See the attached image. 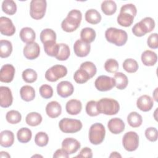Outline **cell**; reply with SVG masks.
<instances>
[{
    "mask_svg": "<svg viewBox=\"0 0 158 158\" xmlns=\"http://www.w3.org/2000/svg\"><path fill=\"white\" fill-rule=\"evenodd\" d=\"M15 70L11 64H5L2 66L0 70V81L9 83L11 82L14 77Z\"/></svg>",
    "mask_w": 158,
    "mask_h": 158,
    "instance_id": "cell-12",
    "label": "cell"
},
{
    "mask_svg": "<svg viewBox=\"0 0 158 158\" xmlns=\"http://www.w3.org/2000/svg\"><path fill=\"white\" fill-rule=\"evenodd\" d=\"M19 36L21 40L27 44L34 42L36 38L35 31L30 27L22 28L20 31Z\"/></svg>",
    "mask_w": 158,
    "mask_h": 158,
    "instance_id": "cell-22",
    "label": "cell"
},
{
    "mask_svg": "<svg viewBox=\"0 0 158 158\" xmlns=\"http://www.w3.org/2000/svg\"><path fill=\"white\" fill-rule=\"evenodd\" d=\"M105 37L108 42L117 46H123L128 40V35L125 30L114 27H110L106 30Z\"/></svg>",
    "mask_w": 158,
    "mask_h": 158,
    "instance_id": "cell-2",
    "label": "cell"
},
{
    "mask_svg": "<svg viewBox=\"0 0 158 158\" xmlns=\"http://www.w3.org/2000/svg\"><path fill=\"white\" fill-rule=\"evenodd\" d=\"M67 74V68L62 65H54L48 69L45 73V78L51 82H55Z\"/></svg>",
    "mask_w": 158,
    "mask_h": 158,
    "instance_id": "cell-7",
    "label": "cell"
},
{
    "mask_svg": "<svg viewBox=\"0 0 158 158\" xmlns=\"http://www.w3.org/2000/svg\"><path fill=\"white\" fill-rule=\"evenodd\" d=\"M44 52L47 55L51 57H56L59 52V45L56 41H48L43 44Z\"/></svg>",
    "mask_w": 158,
    "mask_h": 158,
    "instance_id": "cell-34",
    "label": "cell"
},
{
    "mask_svg": "<svg viewBox=\"0 0 158 158\" xmlns=\"http://www.w3.org/2000/svg\"><path fill=\"white\" fill-rule=\"evenodd\" d=\"M6 118L9 123L17 124L21 121L22 115L19 111L11 110L7 112L6 115Z\"/></svg>",
    "mask_w": 158,
    "mask_h": 158,
    "instance_id": "cell-42",
    "label": "cell"
},
{
    "mask_svg": "<svg viewBox=\"0 0 158 158\" xmlns=\"http://www.w3.org/2000/svg\"><path fill=\"white\" fill-rule=\"evenodd\" d=\"M12 52V45L10 41L6 40L0 41V57L1 58L8 57Z\"/></svg>",
    "mask_w": 158,
    "mask_h": 158,
    "instance_id": "cell-30",
    "label": "cell"
},
{
    "mask_svg": "<svg viewBox=\"0 0 158 158\" xmlns=\"http://www.w3.org/2000/svg\"><path fill=\"white\" fill-rule=\"evenodd\" d=\"M40 94L44 99H49L53 95V89L48 85L44 84L41 85L39 89Z\"/></svg>",
    "mask_w": 158,
    "mask_h": 158,
    "instance_id": "cell-47",
    "label": "cell"
},
{
    "mask_svg": "<svg viewBox=\"0 0 158 158\" xmlns=\"http://www.w3.org/2000/svg\"><path fill=\"white\" fill-rule=\"evenodd\" d=\"M141 61L143 64L146 66H153L157 60V56L156 52L151 51H144L141 54Z\"/></svg>",
    "mask_w": 158,
    "mask_h": 158,
    "instance_id": "cell-21",
    "label": "cell"
},
{
    "mask_svg": "<svg viewBox=\"0 0 158 158\" xmlns=\"http://www.w3.org/2000/svg\"><path fill=\"white\" fill-rule=\"evenodd\" d=\"M40 40L43 44L48 41H56V32L51 28H45L40 33Z\"/></svg>",
    "mask_w": 158,
    "mask_h": 158,
    "instance_id": "cell-35",
    "label": "cell"
},
{
    "mask_svg": "<svg viewBox=\"0 0 158 158\" xmlns=\"http://www.w3.org/2000/svg\"><path fill=\"white\" fill-rule=\"evenodd\" d=\"M102 12L107 15H111L117 10V4L112 0L104 1L101 6Z\"/></svg>",
    "mask_w": 158,
    "mask_h": 158,
    "instance_id": "cell-29",
    "label": "cell"
},
{
    "mask_svg": "<svg viewBox=\"0 0 158 158\" xmlns=\"http://www.w3.org/2000/svg\"><path fill=\"white\" fill-rule=\"evenodd\" d=\"M148 46L151 49H157L158 48V36L157 33L151 34L147 40Z\"/></svg>",
    "mask_w": 158,
    "mask_h": 158,
    "instance_id": "cell-49",
    "label": "cell"
},
{
    "mask_svg": "<svg viewBox=\"0 0 158 158\" xmlns=\"http://www.w3.org/2000/svg\"><path fill=\"white\" fill-rule=\"evenodd\" d=\"M47 7L45 0H32L30 4V14L35 20H40L44 17Z\"/></svg>",
    "mask_w": 158,
    "mask_h": 158,
    "instance_id": "cell-6",
    "label": "cell"
},
{
    "mask_svg": "<svg viewBox=\"0 0 158 158\" xmlns=\"http://www.w3.org/2000/svg\"><path fill=\"white\" fill-rule=\"evenodd\" d=\"M134 16L130 13L126 12H120V14L117 16V23L125 27H128L131 26L133 23Z\"/></svg>",
    "mask_w": 158,
    "mask_h": 158,
    "instance_id": "cell-25",
    "label": "cell"
},
{
    "mask_svg": "<svg viewBox=\"0 0 158 158\" xmlns=\"http://www.w3.org/2000/svg\"><path fill=\"white\" fill-rule=\"evenodd\" d=\"M157 88H156V89H155V90L154 91V92H153V98H154V99H155V101H157Z\"/></svg>",
    "mask_w": 158,
    "mask_h": 158,
    "instance_id": "cell-55",
    "label": "cell"
},
{
    "mask_svg": "<svg viewBox=\"0 0 158 158\" xmlns=\"http://www.w3.org/2000/svg\"><path fill=\"white\" fill-rule=\"evenodd\" d=\"M97 107L99 114L107 115L117 114L120 110L118 102L112 98H102L97 102Z\"/></svg>",
    "mask_w": 158,
    "mask_h": 158,
    "instance_id": "cell-3",
    "label": "cell"
},
{
    "mask_svg": "<svg viewBox=\"0 0 158 158\" xmlns=\"http://www.w3.org/2000/svg\"><path fill=\"white\" fill-rule=\"evenodd\" d=\"M0 32L6 36H12L15 32V27L12 20L6 17H0Z\"/></svg>",
    "mask_w": 158,
    "mask_h": 158,
    "instance_id": "cell-11",
    "label": "cell"
},
{
    "mask_svg": "<svg viewBox=\"0 0 158 158\" xmlns=\"http://www.w3.org/2000/svg\"><path fill=\"white\" fill-rule=\"evenodd\" d=\"M109 157L110 158H112V157H122V156L117 152L116 151H114V152H112L110 155L109 156Z\"/></svg>",
    "mask_w": 158,
    "mask_h": 158,
    "instance_id": "cell-53",
    "label": "cell"
},
{
    "mask_svg": "<svg viewBox=\"0 0 158 158\" xmlns=\"http://www.w3.org/2000/svg\"><path fill=\"white\" fill-rule=\"evenodd\" d=\"M31 131L27 127L20 128L17 133V139L20 143H27L29 142L31 139Z\"/></svg>",
    "mask_w": 158,
    "mask_h": 158,
    "instance_id": "cell-31",
    "label": "cell"
},
{
    "mask_svg": "<svg viewBox=\"0 0 158 158\" xmlns=\"http://www.w3.org/2000/svg\"><path fill=\"white\" fill-rule=\"evenodd\" d=\"M46 112L49 117L55 118L61 114V105L57 101H51L46 106Z\"/></svg>",
    "mask_w": 158,
    "mask_h": 158,
    "instance_id": "cell-19",
    "label": "cell"
},
{
    "mask_svg": "<svg viewBox=\"0 0 158 158\" xmlns=\"http://www.w3.org/2000/svg\"><path fill=\"white\" fill-rule=\"evenodd\" d=\"M125 123L120 118H113L109 120L107 127L109 130L113 134L117 135L121 133L125 130Z\"/></svg>",
    "mask_w": 158,
    "mask_h": 158,
    "instance_id": "cell-18",
    "label": "cell"
},
{
    "mask_svg": "<svg viewBox=\"0 0 158 158\" xmlns=\"http://www.w3.org/2000/svg\"><path fill=\"white\" fill-rule=\"evenodd\" d=\"M20 95L21 98L27 102L33 101L35 97V89L29 85L23 86L20 89Z\"/></svg>",
    "mask_w": 158,
    "mask_h": 158,
    "instance_id": "cell-24",
    "label": "cell"
},
{
    "mask_svg": "<svg viewBox=\"0 0 158 158\" xmlns=\"http://www.w3.org/2000/svg\"><path fill=\"white\" fill-rule=\"evenodd\" d=\"M43 118L40 114L32 112L28 114L25 117L26 123L31 127H36L39 125L42 122Z\"/></svg>",
    "mask_w": 158,
    "mask_h": 158,
    "instance_id": "cell-32",
    "label": "cell"
},
{
    "mask_svg": "<svg viewBox=\"0 0 158 158\" xmlns=\"http://www.w3.org/2000/svg\"><path fill=\"white\" fill-rule=\"evenodd\" d=\"M59 45V52L55 57L59 60H66L70 56V48L69 46L65 43H60Z\"/></svg>",
    "mask_w": 158,
    "mask_h": 158,
    "instance_id": "cell-38",
    "label": "cell"
},
{
    "mask_svg": "<svg viewBox=\"0 0 158 158\" xmlns=\"http://www.w3.org/2000/svg\"><path fill=\"white\" fill-rule=\"evenodd\" d=\"M66 111L70 115H77L80 113L82 109V104L77 99H70L66 103Z\"/></svg>",
    "mask_w": 158,
    "mask_h": 158,
    "instance_id": "cell-20",
    "label": "cell"
},
{
    "mask_svg": "<svg viewBox=\"0 0 158 158\" xmlns=\"http://www.w3.org/2000/svg\"><path fill=\"white\" fill-rule=\"evenodd\" d=\"M91 49V46L81 40H77L73 44V51L77 56L83 57L87 56Z\"/></svg>",
    "mask_w": 158,
    "mask_h": 158,
    "instance_id": "cell-15",
    "label": "cell"
},
{
    "mask_svg": "<svg viewBox=\"0 0 158 158\" xmlns=\"http://www.w3.org/2000/svg\"><path fill=\"white\" fill-rule=\"evenodd\" d=\"M2 10L6 14L12 15L17 11V5L12 0H5L2 3Z\"/></svg>",
    "mask_w": 158,
    "mask_h": 158,
    "instance_id": "cell-36",
    "label": "cell"
},
{
    "mask_svg": "<svg viewBox=\"0 0 158 158\" xmlns=\"http://www.w3.org/2000/svg\"><path fill=\"white\" fill-rule=\"evenodd\" d=\"M96 88L100 91H107L115 86L114 78L106 75L99 76L94 81Z\"/></svg>",
    "mask_w": 158,
    "mask_h": 158,
    "instance_id": "cell-9",
    "label": "cell"
},
{
    "mask_svg": "<svg viewBox=\"0 0 158 158\" xmlns=\"http://www.w3.org/2000/svg\"><path fill=\"white\" fill-rule=\"evenodd\" d=\"M106 130L104 125L101 123H95L89 128V139L91 144L98 145L101 144L104 139Z\"/></svg>",
    "mask_w": 158,
    "mask_h": 158,
    "instance_id": "cell-4",
    "label": "cell"
},
{
    "mask_svg": "<svg viewBox=\"0 0 158 158\" xmlns=\"http://www.w3.org/2000/svg\"><path fill=\"white\" fill-rule=\"evenodd\" d=\"M23 55L29 60H33L37 58L40 52V48L39 44L36 42L27 44L23 48Z\"/></svg>",
    "mask_w": 158,
    "mask_h": 158,
    "instance_id": "cell-13",
    "label": "cell"
},
{
    "mask_svg": "<svg viewBox=\"0 0 158 158\" xmlns=\"http://www.w3.org/2000/svg\"><path fill=\"white\" fill-rule=\"evenodd\" d=\"M13 102L12 91L9 87L1 86L0 87V106L7 108L10 107Z\"/></svg>",
    "mask_w": 158,
    "mask_h": 158,
    "instance_id": "cell-10",
    "label": "cell"
},
{
    "mask_svg": "<svg viewBox=\"0 0 158 158\" xmlns=\"http://www.w3.org/2000/svg\"><path fill=\"white\" fill-rule=\"evenodd\" d=\"M122 144L125 150L132 152L137 149L139 146V136L135 131L127 132L123 136Z\"/></svg>",
    "mask_w": 158,
    "mask_h": 158,
    "instance_id": "cell-8",
    "label": "cell"
},
{
    "mask_svg": "<svg viewBox=\"0 0 158 158\" xmlns=\"http://www.w3.org/2000/svg\"><path fill=\"white\" fill-rule=\"evenodd\" d=\"M14 142V135L10 130H4L0 134V144L4 148L10 147Z\"/></svg>",
    "mask_w": 158,
    "mask_h": 158,
    "instance_id": "cell-23",
    "label": "cell"
},
{
    "mask_svg": "<svg viewBox=\"0 0 158 158\" xmlns=\"http://www.w3.org/2000/svg\"><path fill=\"white\" fill-rule=\"evenodd\" d=\"M132 32L133 35L138 37H141L145 35L146 33H149L146 25L144 22L141 20L140 22L136 23L132 28Z\"/></svg>",
    "mask_w": 158,
    "mask_h": 158,
    "instance_id": "cell-37",
    "label": "cell"
},
{
    "mask_svg": "<svg viewBox=\"0 0 158 158\" xmlns=\"http://www.w3.org/2000/svg\"><path fill=\"white\" fill-rule=\"evenodd\" d=\"M127 122L130 126L137 128L141 125L143 122L142 116L136 112H131L127 116Z\"/></svg>",
    "mask_w": 158,
    "mask_h": 158,
    "instance_id": "cell-33",
    "label": "cell"
},
{
    "mask_svg": "<svg viewBox=\"0 0 158 158\" xmlns=\"http://www.w3.org/2000/svg\"><path fill=\"white\" fill-rule=\"evenodd\" d=\"M82 19L81 12L77 9L71 10L61 23V28L66 32H73L80 26Z\"/></svg>",
    "mask_w": 158,
    "mask_h": 158,
    "instance_id": "cell-1",
    "label": "cell"
},
{
    "mask_svg": "<svg viewBox=\"0 0 158 158\" xmlns=\"http://www.w3.org/2000/svg\"><path fill=\"white\" fill-rule=\"evenodd\" d=\"M115 80V86L118 89H124L128 84L127 77L122 72H116L114 77Z\"/></svg>",
    "mask_w": 158,
    "mask_h": 158,
    "instance_id": "cell-26",
    "label": "cell"
},
{
    "mask_svg": "<svg viewBox=\"0 0 158 158\" xmlns=\"http://www.w3.org/2000/svg\"><path fill=\"white\" fill-rule=\"evenodd\" d=\"M90 77L88 73L83 69H79L77 70L74 75H73V79L76 83L79 84H83L88 81L90 79Z\"/></svg>",
    "mask_w": 158,
    "mask_h": 158,
    "instance_id": "cell-40",
    "label": "cell"
},
{
    "mask_svg": "<svg viewBox=\"0 0 158 158\" xmlns=\"http://www.w3.org/2000/svg\"><path fill=\"white\" fill-rule=\"evenodd\" d=\"M120 12H126L131 14L134 17L136 16L137 14V9L136 6L133 4H127L122 6Z\"/></svg>",
    "mask_w": 158,
    "mask_h": 158,
    "instance_id": "cell-50",
    "label": "cell"
},
{
    "mask_svg": "<svg viewBox=\"0 0 158 158\" xmlns=\"http://www.w3.org/2000/svg\"><path fill=\"white\" fill-rule=\"evenodd\" d=\"M154 106L152 98L149 95L144 94L138 98L136 101V106L141 111L148 112Z\"/></svg>",
    "mask_w": 158,
    "mask_h": 158,
    "instance_id": "cell-17",
    "label": "cell"
},
{
    "mask_svg": "<svg viewBox=\"0 0 158 158\" xmlns=\"http://www.w3.org/2000/svg\"><path fill=\"white\" fill-rule=\"evenodd\" d=\"M83 125L80 120L73 118H64L60 120L59 127L65 133H75L82 128Z\"/></svg>",
    "mask_w": 158,
    "mask_h": 158,
    "instance_id": "cell-5",
    "label": "cell"
},
{
    "mask_svg": "<svg viewBox=\"0 0 158 158\" xmlns=\"http://www.w3.org/2000/svg\"><path fill=\"white\" fill-rule=\"evenodd\" d=\"M22 78L26 82L31 83L35 82L38 77L36 71L32 69H27L22 72Z\"/></svg>",
    "mask_w": 158,
    "mask_h": 158,
    "instance_id": "cell-41",
    "label": "cell"
},
{
    "mask_svg": "<svg viewBox=\"0 0 158 158\" xmlns=\"http://www.w3.org/2000/svg\"><path fill=\"white\" fill-rule=\"evenodd\" d=\"M80 143L73 138H65L62 142V149L69 154L75 153L80 148Z\"/></svg>",
    "mask_w": 158,
    "mask_h": 158,
    "instance_id": "cell-14",
    "label": "cell"
},
{
    "mask_svg": "<svg viewBox=\"0 0 158 158\" xmlns=\"http://www.w3.org/2000/svg\"><path fill=\"white\" fill-rule=\"evenodd\" d=\"M146 138L151 142H155L158 138L157 130L154 127H149L145 130Z\"/></svg>",
    "mask_w": 158,
    "mask_h": 158,
    "instance_id": "cell-48",
    "label": "cell"
},
{
    "mask_svg": "<svg viewBox=\"0 0 158 158\" xmlns=\"http://www.w3.org/2000/svg\"><path fill=\"white\" fill-rule=\"evenodd\" d=\"M69 154H67L63 149H59L56 151L54 154H53L54 158H59V157H63V158H67L69 157Z\"/></svg>",
    "mask_w": 158,
    "mask_h": 158,
    "instance_id": "cell-52",
    "label": "cell"
},
{
    "mask_svg": "<svg viewBox=\"0 0 158 158\" xmlns=\"http://www.w3.org/2000/svg\"><path fill=\"white\" fill-rule=\"evenodd\" d=\"M74 91L73 85L69 81H62L57 85V92L62 98H67L71 96Z\"/></svg>",
    "mask_w": 158,
    "mask_h": 158,
    "instance_id": "cell-16",
    "label": "cell"
},
{
    "mask_svg": "<svg viewBox=\"0 0 158 158\" xmlns=\"http://www.w3.org/2000/svg\"><path fill=\"white\" fill-rule=\"evenodd\" d=\"M0 157H10V156L7 152L4 151H1L0 152Z\"/></svg>",
    "mask_w": 158,
    "mask_h": 158,
    "instance_id": "cell-54",
    "label": "cell"
},
{
    "mask_svg": "<svg viewBox=\"0 0 158 158\" xmlns=\"http://www.w3.org/2000/svg\"><path fill=\"white\" fill-rule=\"evenodd\" d=\"M104 69L107 72L116 73L118 69V63L115 59H107L104 64Z\"/></svg>",
    "mask_w": 158,
    "mask_h": 158,
    "instance_id": "cell-46",
    "label": "cell"
},
{
    "mask_svg": "<svg viewBox=\"0 0 158 158\" xmlns=\"http://www.w3.org/2000/svg\"><path fill=\"white\" fill-rule=\"evenodd\" d=\"M85 20L91 24L99 23L101 20V15L100 13L96 9H91L88 10L85 13Z\"/></svg>",
    "mask_w": 158,
    "mask_h": 158,
    "instance_id": "cell-27",
    "label": "cell"
},
{
    "mask_svg": "<svg viewBox=\"0 0 158 158\" xmlns=\"http://www.w3.org/2000/svg\"><path fill=\"white\" fill-rule=\"evenodd\" d=\"M139 65L136 60L130 58L125 59L123 62V68L128 73H135L138 69Z\"/></svg>",
    "mask_w": 158,
    "mask_h": 158,
    "instance_id": "cell-39",
    "label": "cell"
},
{
    "mask_svg": "<svg viewBox=\"0 0 158 158\" xmlns=\"http://www.w3.org/2000/svg\"><path fill=\"white\" fill-rule=\"evenodd\" d=\"M157 109H156V110H155V112H154V118H155V120H157V117L156 116V112H157Z\"/></svg>",
    "mask_w": 158,
    "mask_h": 158,
    "instance_id": "cell-56",
    "label": "cell"
},
{
    "mask_svg": "<svg viewBox=\"0 0 158 158\" xmlns=\"http://www.w3.org/2000/svg\"><path fill=\"white\" fill-rule=\"evenodd\" d=\"M49 141L48 135L43 131L37 133L35 136V142L36 144L40 147H44L46 146Z\"/></svg>",
    "mask_w": 158,
    "mask_h": 158,
    "instance_id": "cell-43",
    "label": "cell"
},
{
    "mask_svg": "<svg viewBox=\"0 0 158 158\" xmlns=\"http://www.w3.org/2000/svg\"><path fill=\"white\" fill-rule=\"evenodd\" d=\"M43 157V156H40V155H34V156H32V157Z\"/></svg>",
    "mask_w": 158,
    "mask_h": 158,
    "instance_id": "cell-57",
    "label": "cell"
},
{
    "mask_svg": "<svg viewBox=\"0 0 158 158\" xmlns=\"http://www.w3.org/2000/svg\"><path fill=\"white\" fill-rule=\"evenodd\" d=\"M96 36V34L94 30L89 27L83 28L80 32L81 40L89 44L92 43L95 40Z\"/></svg>",
    "mask_w": 158,
    "mask_h": 158,
    "instance_id": "cell-28",
    "label": "cell"
},
{
    "mask_svg": "<svg viewBox=\"0 0 158 158\" xmlns=\"http://www.w3.org/2000/svg\"><path fill=\"white\" fill-rule=\"evenodd\" d=\"M92 157H93L92 150L88 147L83 148L80 151V153L76 156V157H88V158H91Z\"/></svg>",
    "mask_w": 158,
    "mask_h": 158,
    "instance_id": "cell-51",
    "label": "cell"
},
{
    "mask_svg": "<svg viewBox=\"0 0 158 158\" xmlns=\"http://www.w3.org/2000/svg\"><path fill=\"white\" fill-rule=\"evenodd\" d=\"M80 69L85 70L88 73L91 78L93 77L97 72V69L96 65L90 61H86L83 62L80 65Z\"/></svg>",
    "mask_w": 158,
    "mask_h": 158,
    "instance_id": "cell-44",
    "label": "cell"
},
{
    "mask_svg": "<svg viewBox=\"0 0 158 158\" xmlns=\"http://www.w3.org/2000/svg\"><path fill=\"white\" fill-rule=\"evenodd\" d=\"M86 114L91 117H95L99 114L97 107V101H89L86 105Z\"/></svg>",
    "mask_w": 158,
    "mask_h": 158,
    "instance_id": "cell-45",
    "label": "cell"
}]
</instances>
